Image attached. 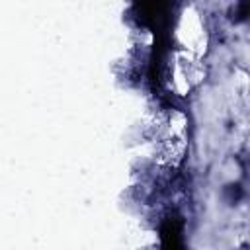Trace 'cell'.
Here are the masks:
<instances>
[{
  "mask_svg": "<svg viewBox=\"0 0 250 250\" xmlns=\"http://www.w3.org/2000/svg\"><path fill=\"white\" fill-rule=\"evenodd\" d=\"M176 35H178L184 51H189L197 57L201 51H205V43H207L205 29H203L199 14H195L193 10H188L186 14H182L180 23L176 27Z\"/></svg>",
  "mask_w": 250,
  "mask_h": 250,
  "instance_id": "cell-3",
  "label": "cell"
},
{
  "mask_svg": "<svg viewBox=\"0 0 250 250\" xmlns=\"http://www.w3.org/2000/svg\"><path fill=\"white\" fill-rule=\"evenodd\" d=\"M248 37H250V31H248Z\"/></svg>",
  "mask_w": 250,
  "mask_h": 250,
  "instance_id": "cell-4",
  "label": "cell"
},
{
  "mask_svg": "<svg viewBox=\"0 0 250 250\" xmlns=\"http://www.w3.org/2000/svg\"><path fill=\"white\" fill-rule=\"evenodd\" d=\"M205 76L203 62L197 55L189 51H176L170 61V88L178 96H186L189 90H193L197 84H201Z\"/></svg>",
  "mask_w": 250,
  "mask_h": 250,
  "instance_id": "cell-1",
  "label": "cell"
},
{
  "mask_svg": "<svg viewBox=\"0 0 250 250\" xmlns=\"http://www.w3.org/2000/svg\"><path fill=\"white\" fill-rule=\"evenodd\" d=\"M186 152H188L186 135H162L150 145L148 156L158 166H162L166 170H174L182 164Z\"/></svg>",
  "mask_w": 250,
  "mask_h": 250,
  "instance_id": "cell-2",
  "label": "cell"
}]
</instances>
